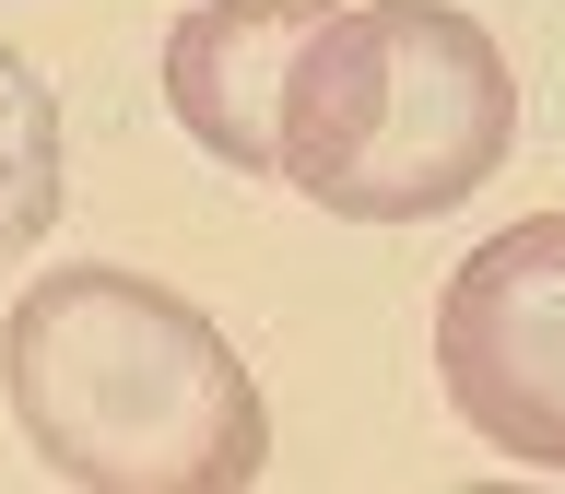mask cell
I'll return each instance as SVG.
<instances>
[{"label": "cell", "mask_w": 565, "mask_h": 494, "mask_svg": "<svg viewBox=\"0 0 565 494\" xmlns=\"http://www.w3.org/2000/svg\"><path fill=\"white\" fill-rule=\"evenodd\" d=\"M330 12H342V0H201V12L166 35V106H177V130L201 141L212 165L271 176L282 165L295 71H307V47H318Z\"/></svg>", "instance_id": "4"}, {"label": "cell", "mask_w": 565, "mask_h": 494, "mask_svg": "<svg viewBox=\"0 0 565 494\" xmlns=\"http://www.w3.org/2000/svg\"><path fill=\"white\" fill-rule=\"evenodd\" d=\"M12 423L60 483L236 494L271 471V412L236 342L153 271H47L0 330Z\"/></svg>", "instance_id": "1"}, {"label": "cell", "mask_w": 565, "mask_h": 494, "mask_svg": "<svg viewBox=\"0 0 565 494\" xmlns=\"http://www.w3.org/2000/svg\"><path fill=\"white\" fill-rule=\"evenodd\" d=\"M47 224H60V95L0 35V259H24Z\"/></svg>", "instance_id": "5"}, {"label": "cell", "mask_w": 565, "mask_h": 494, "mask_svg": "<svg viewBox=\"0 0 565 494\" xmlns=\"http://www.w3.org/2000/svg\"><path fill=\"white\" fill-rule=\"evenodd\" d=\"M519 153V71L448 0L330 12L282 106V189L342 224H424Z\"/></svg>", "instance_id": "2"}, {"label": "cell", "mask_w": 565, "mask_h": 494, "mask_svg": "<svg viewBox=\"0 0 565 494\" xmlns=\"http://www.w3.org/2000/svg\"><path fill=\"white\" fill-rule=\"evenodd\" d=\"M436 377L483 448L565 471V212H530L448 271Z\"/></svg>", "instance_id": "3"}]
</instances>
